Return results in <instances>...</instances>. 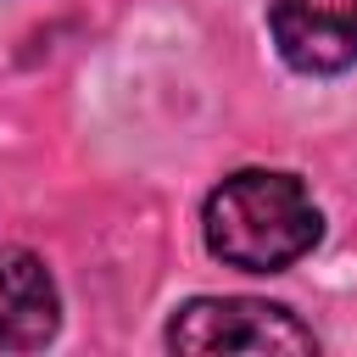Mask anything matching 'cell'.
I'll use <instances>...</instances> for the list:
<instances>
[{
	"label": "cell",
	"mask_w": 357,
	"mask_h": 357,
	"mask_svg": "<svg viewBox=\"0 0 357 357\" xmlns=\"http://www.w3.org/2000/svg\"><path fill=\"white\" fill-rule=\"evenodd\" d=\"M201 234H206V251L223 268L284 273L290 262H301L318 245L324 218H318V206H312V195L296 173L240 167L206 195Z\"/></svg>",
	"instance_id": "6da1fadb"
},
{
	"label": "cell",
	"mask_w": 357,
	"mask_h": 357,
	"mask_svg": "<svg viewBox=\"0 0 357 357\" xmlns=\"http://www.w3.org/2000/svg\"><path fill=\"white\" fill-rule=\"evenodd\" d=\"M167 351L184 357H212V351H245V357H307L318 351L312 329L279 307V301H257V296H195L167 318Z\"/></svg>",
	"instance_id": "7a4b0ae2"
},
{
	"label": "cell",
	"mask_w": 357,
	"mask_h": 357,
	"mask_svg": "<svg viewBox=\"0 0 357 357\" xmlns=\"http://www.w3.org/2000/svg\"><path fill=\"white\" fill-rule=\"evenodd\" d=\"M268 33L296 73L357 67V0H268Z\"/></svg>",
	"instance_id": "3957f363"
},
{
	"label": "cell",
	"mask_w": 357,
	"mask_h": 357,
	"mask_svg": "<svg viewBox=\"0 0 357 357\" xmlns=\"http://www.w3.org/2000/svg\"><path fill=\"white\" fill-rule=\"evenodd\" d=\"M61 329V290L50 268L22 251L0 245V346L6 351H39Z\"/></svg>",
	"instance_id": "277c9868"
}]
</instances>
